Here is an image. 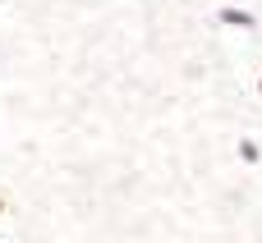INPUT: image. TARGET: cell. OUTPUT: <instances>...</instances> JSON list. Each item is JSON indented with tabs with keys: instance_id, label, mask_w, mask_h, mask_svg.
<instances>
[{
	"instance_id": "1",
	"label": "cell",
	"mask_w": 262,
	"mask_h": 243,
	"mask_svg": "<svg viewBox=\"0 0 262 243\" xmlns=\"http://www.w3.org/2000/svg\"><path fill=\"white\" fill-rule=\"evenodd\" d=\"M212 23L226 28V32H258V28H262V14L253 9V5L221 0V5H212Z\"/></svg>"
},
{
	"instance_id": "3",
	"label": "cell",
	"mask_w": 262,
	"mask_h": 243,
	"mask_svg": "<svg viewBox=\"0 0 262 243\" xmlns=\"http://www.w3.org/2000/svg\"><path fill=\"white\" fill-rule=\"evenodd\" d=\"M5 211H9V198H5V188H0V221H5Z\"/></svg>"
},
{
	"instance_id": "2",
	"label": "cell",
	"mask_w": 262,
	"mask_h": 243,
	"mask_svg": "<svg viewBox=\"0 0 262 243\" xmlns=\"http://www.w3.org/2000/svg\"><path fill=\"white\" fill-rule=\"evenodd\" d=\"M253 96H258V101H262V64H258V69H253Z\"/></svg>"
}]
</instances>
